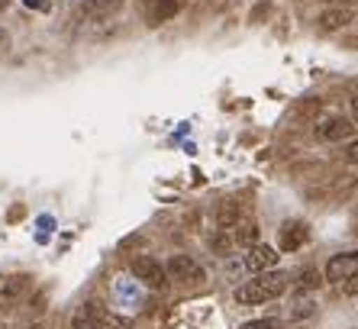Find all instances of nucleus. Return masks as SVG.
Here are the masks:
<instances>
[{
  "label": "nucleus",
  "mask_w": 358,
  "mask_h": 329,
  "mask_svg": "<svg viewBox=\"0 0 358 329\" xmlns=\"http://www.w3.org/2000/svg\"><path fill=\"white\" fill-rule=\"evenodd\" d=\"M291 288V278L284 272H262L259 278H249L245 284H239L233 294V300L239 307H255V304H268V300H275L281 297L284 290Z\"/></svg>",
  "instance_id": "1"
},
{
  "label": "nucleus",
  "mask_w": 358,
  "mask_h": 329,
  "mask_svg": "<svg viewBox=\"0 0 358 329\" xmlns=\"http://www.w3.org/2000/svg\"><path fill=\"white\" fill-rule=\"evenodd\" d=\"M323 4H329V0H323Z\"/></svg>",
  "instance_id": "23"
},
{
  "label": "nucleus",
  "mask_w": 358,
  "mask_h": 329,
  "mask_svg": "<svg viewBox=\"0 0 358 329\" xmlns=\"http://www.w3.org/2000/svg\"><path fill=\"white\" fill-rule=\"evenodd\" d=\"M29 329H45V326H42V323H33V326H29Z\"/></svg>",
  "instance_id": "21"
},
{
  "label": "nucleus",
  "mask_w": 358,
  "mask_h": 329,
  "mask_svg": "<svg viewBox=\"0 0 358 329\" xmlns=\"http://www.w3.org/2000/svg\"><path fill=\"white\" fill-rule=\"evenodd\" d=\"M178 10H181L178 0H159V4L149 10V26H162V23H168V20H175Z\"/></svg>",
  "instance_id": "12"
},
{
  "label": "nucleus",
  "mask_w": 358,
  "mask_h": 329,
  "mask_svg": "<svg viewBox=\"0 0 358 329\" xmlns=\"http://www.w3.org/2000/svg\"><path fill=\"white\" fill-rule=\"evenodd\" d=\"M7 46H10V33H7V29H0V55L7 52Z\"/></svg>",
  "instance_id": "19"
},
{
  "label": "nucleus",
  "mask_w": 358,
  "mask_h": 329,
  "mask_svg": "<svg viewBox=\"0 0 358 329\" xmlns=\"http://www.w3.org/2000/svg\"><path fill=\"white\" fill-rule=\"evenodd\" d=\"M358 274V252H342L333 255L323 268V281H333V284H345L349 278Z\"/></svg>",
  "instance_id": "5"
},
{
  "label": "nucleus",
  "mask_w": 358,
  "mask_h": 329,
  "mask_svg": "<svg viewBox=\"0 0 358 329\" xmlns=\"http://www.w3.org/2000/svg\"><path fill=\"white\" fill-rule=\"evenodd\" d=\"M310 239V226L303 220H287L281 226V236H278V242H281L284 252H297L303 242Z\"/></svg>",
  "instance_id": "7"
},
{
  "label": "nucleus",
  "mask_w": 358,
  "mask_h": 329,
  "mask_svg": "<svg viewBox=\"0 0 358 329\" xmlns=\"http://www.w3.org/2000/svg\"><path fill=\"white\" fill-rule=\"evenodd\" d=\"M7 4H10V0H0V10H3V7H7Z\"/></svg>",
  "instance_id": "22"
},
{
  "label": "nucleus",
  "mask_w": 358,
  "mask_h": 329,
  "mask_svg": "<svg viewBox=\"0 0 358 329\" xmlns=\"http://www.w3.org/2000/svg\"><path fill=\"white\" fill-rule=\"evenodd\" d=\"M239 220H242V210L236 204H223V206H220V214H217L220 230H233Z\"/></svg>",
  "instance_id": "13"
},
{
  "label": "nucleus",
  "mask_w": 358,
  "mask_h": 329,
  "mask_svg": "<svg viewBox=\"0 0 358 329\" xmlns=\"http://www.w3.org/2000/svg\"><path fill=\"white\" fill-rule=\"evenodd\" d=\"M123 0H91L87 4V10H97V13H103V10H113V7H120Z\"/></svg>",
  "instance_id": "15"
},
{
  "label": "nucleus",
  "mask_w": 358,
  "mask_h": 329,
  "mask_svg": "<svg viewBox=\"0 0 358 329\" xmlns=\"http://www.w3.org/2000/svg\"><path fill=\"white\" fill-rule=\"evenodd\" d=\"M233 242H239V246H259V226H255V220H239L233 226Z\"/></svg>",
  "instance_id": "11"
},
{
  "label": "nucleus",
  "mask_w": 358,
  "mask_h": 329,
  "mask_svg": "<svg viewBox=\"0 0 358 329\" xmlns=\"http://www.w3.org/2000/svg\"><path fill=\"white\" fill-rule=\"evenodd\" d=\"M352 116H355V123H358V97L352 100Z\"/></svg>",
  "instance_id": "20"
},
{
  "label": "nucleus",
  "mask_w": 358,
  "mask_h": 329,
  "mask_svg": "<svg viewBox=\"0 0 358 329\" xmlns=\"http://www.w3.org/2000/svg\"><path fill=\"white\" fill-rule=\"evenodd\" d=\"M242 265L249 268V272L262 274V272H275V265H278V248L271 246H252L249 252H245V258H242Z\"/></svg>",
  "instance_id": "6"
},
{
  "label": "nucleus",
  "mask_w": 358,
  "mask_h": 329,
  "mask_svg": "<svg viewBox=\"0 0 358 329\" xmlns=\"http://www.w3.org/2000/svg\"><path fill=\"white\" fill-rule=\"evenodd\" d=\"M165 274L168 281H181V284H200L203 281V268L191 255H171L165 265Z\"/></svg>",
  "instance_id": "4"
},
{
  "label": "nucleus",
  "mask_w": 358,
  "mask_h": 329,
  "mask_svg": "<svg viewBox=\"0 0 358 329\" xmlns=\"http://www.w3.org/2000/svg\"><path fill=\"white\" fill-rule=\"evenodd\" d=\"M71 326L75 329H133V320L123 316V313L103 310L100 304H81L71 316Z\"/></svg>",
  "instance_id": "2"
},
{
  "label": "nucleus",
  "mask_w": 358,
  "mask_h": 329,
  "mask_svg": "<svg viewBox=\"0 0 358 329\" xmlns=\"http://www.w3.org/2000/svg\"><path fill=\"white\" fill-rule=\"evenodd\" d=\"M342 290H345L349 297H355V294H358V274H355V278L345 281V284H342Z\"/></svg>",
  "instance_id": "17"
},
{
  "label": "nucleus",
  "mask_w": 358,
  "mask_h": 329,
  "mask_svg": "<svg viewBox=\"0 0 358 329\" xmlns=\"http://www.w3.org/2000/svg\"><path fill=\"white\" fill-rule=\"evenodd\" d=\"M352 130H355V123H349L345 116H333V120L317 123V136L323 142H345L352 136Z\"/></svg>",
  "instance_id": "8"
},
{
  "label": "nucleus",
  "mask_w": 358,
  "mask_h": 329,
  "mask_svg": "<svg viewBox=\"0 0 358 329\" xmlns=\"http://www.w3.org/2000/svg\"><path fill=\"white\" fill-rule=\"evenodd\" d=\"M278 323L275 320H252V323H242L239 329H275Z\"/></svg>",
  "instance_id": "16"
},
{
  "label": "nucleus",
  "mask_w": 358,
  "mask_h": 329,
  "mask_svg": "<svg viewBox=\"0 0 358 329\" xmlns=\"http://www.w3.org/2000/svg\"><path fill=\"white\" fill-rule=\"evenodd\" d=\"M29 290V274H13L0 284V307H13L23 300V294Z\"/></svg>",
  "instance_id": "9"
},
{
  "label": "nucleus",
  "mask_w": 358,
  "mask_h": 329,
  "mask_svg": "<svg viewBox=\"0 0 358 329\" xmlns=\"http://www.w3.org/2000/svg\"><path fill=\"white\" fill-rule=\"evenodd\" d=\"M129 272H133V278L139 281V284H145V288H152V290L168 288L165 268H162V262H155L152 255H136L133 262H129Z\"/></svg>",
  "instance_id": "3"
},
{
  "label": "nucleus",
  "mask_w": 358,
  "mask_h": 329,
  "mask_svg": "<svg viewBox=\"0 0 358 329\" xmlns=\"http://www.w3.org/2000/svg\"><path fill=\"white\" fill-rule=\"evenodd\" d=\"M345 158H349V162H358V142H349V146H345Z\"/></svg>",
  "instance_id": "18"
},
{
  "label": "nucleus",
  "mask_w": 358,
  "mask_h": 329,
  "mask_svg": "<svg viewBox=\"0 0 358 329\" xmlns=\"http://www.w3.org/2000/svg\"><path fill=\"white\" fill-rule=\"evenodd\" d=\"M352 13L349 7H333V10H323L317 17V26L323 29V33H336V29H342V26H349L352 23Z\"/></svg>",
  "instance_id": "10"
},
{
  "label": "nucleus",
  "mask_w": 358,
  "mask_h": 329,
  "mask_svg": "<svg viewBox=\"0 0 358 329\" xmlns=\"http://www.w3.org/2000/svg\"><path fill=\"white\" fill-rule=\"evenodd\" d=\"M320 284H323V274L313 272V268H307V272H300V278H297V284H294V288H297V290H317Z\"/></svg>",
  "instance_id": "14"
}]
</instances>
